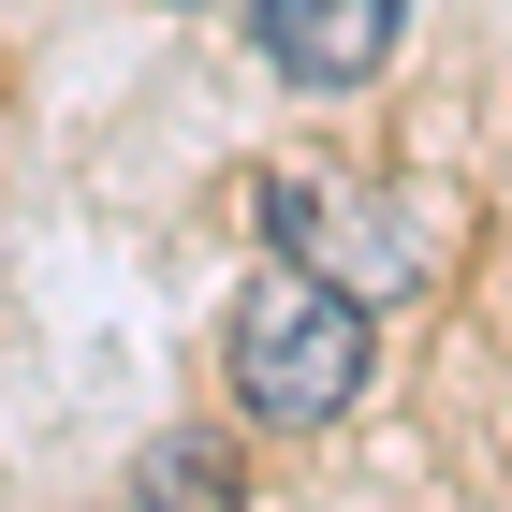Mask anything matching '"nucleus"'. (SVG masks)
<instances>
[{
	"instance_id": "1",
	"label": "nucleus",
	"mask_w": 512,
	"mask_h": 512,
	"mask_svg": "<svg viewBox=\"0 0 512 512\" xmlns=\"http://www.w3.org/2000/svg\"><path fill=\"white\" fill-rule=\"evenodd\" d=\"M366 293H337V278H308V264H264L235 293V322H220V366H235V395L264 410V425H337L366 395Z\"/></svg>"
},
{
	"instance_id": "2",
	"label": "nucleus",
	"mask_w": 512,
	"mask_h": 512,
	"mask_svg": "<svg viewBox=\"0 0 512 512\" xmlns=\"http://www.w3.org/2000/svg\"><path fill=\"white\" fill-rule=\"evenodd\" d=\"M264 235H278V264L337 278V293H366V308H395V293H425V278H439L425 205L381 191V176H322V161L264 176Z\"/></svg>"
},
{
	"instance_id": "3",
	"label": "nucleus",
	"mask_w": 512,
	"mask_h": 512,
	"mask_svg": "<svg viewBox=\"0 0 512 512\" xmlns=\"http://www.w3.org/2000/svg\"><path fill=\"white\" fill-rule=\"evenodd\" d=\"M249 44H264L293 88H366L410 44V0H249Z\"/></svg>"
}]
</instances>
